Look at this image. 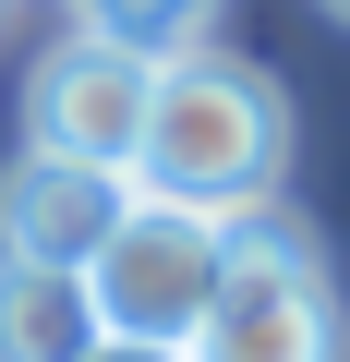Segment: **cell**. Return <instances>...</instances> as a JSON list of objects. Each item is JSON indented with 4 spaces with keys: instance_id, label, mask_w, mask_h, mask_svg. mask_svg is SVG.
Segmentation results:
<instances>
[{
    "instance_id": "cell-1",
    "label": "cell",
    "mask_w": 350,
    "mask_h": 362,
    "mask_svg": "<svg viewBox=\"0 0 350 362\" xmlns=\"http://www.w3.org/2000/svg\"><path fill=\"white\" fill-rule=\"evenodd\" d=\"M278 157H290V109H278V85L254 61H230V49H169L157 61L145 145H133V194L254 218L266 181H278Z\"/></svg>"
},
{
    "instance_id": "cell-2",
    "label": "cell",
    "mask_w": 350,
    "mask_h": 362,
    "mask_svg": "<svg viewBox=\"0 0 350 362\" xmlns=\"http://www.w3.org/2000/svg\"><path fill=\"white\" fill-rule=\"evenodd\" d=\"M230 230L218 206H169V194H133L121 230L97 242L85 290H97V338H145V350H194L218 278H230Z\"/></svg>"
},
{
    "instance_id": "cell-3",
    "label": "cell",
    "mask_w": 350,
    "mask_h": 362,
    "mask_svg": "<svg viewBox=\"0 0 350 362\" xmlns=\"http://www.w3.org/2000/svg\"><path fill=\"white\" fill-rule=\"evenodd\" d=\"M182 362H350V302L314 266V242L242 218L230 230V278H218V302H206Z\"/></svg>"
},
{
    "instance_id": "cell-4",
    "label": "cell",
    "mask_w": 350,
    "mask_h": 362,
    "mask_svg": "<svg viewBox=\"0 0 350 362\" xmlns=\"http://www.w3.org/2000/svg\"><path fill=\"white\" fill-rule=\"evenodd\" d=\"M145 97H157V61L121 49V37H85V25H73V37L37 61V85H25V145L85 157V169H133V145H145Z\"/></svg>"
},
{
    "instance_id": "cell-5",
    "label": "cell",
    "mask_w": 350,
    "mask_h": 362,
    "mask_svg": "<svg viewBox=\"0 0 350 362\" xmlns=\"http://www.w3.org/2000/svg\"><path fill=\"white\" fill-rule=\"evenodd\" d=\"M133 206V169H85V157H49L25 145L13 169H0V254H37V266H97V242L121 230Z\"/></svg>"
},
{
    "instance_id": "cell-6",
    "label": "cell",
    "mask_w": 350,
    "mask_h": 362,
    "mask_svg": "<svg viewBox=\"0 0 350 362\" xmlns=\"http://www.w3.org/2000/svg\"><path fill=\"white\" fill-rule=\"evenodd\" d=\"M0 362H97V290L73 266L0 254Z\"/></svg>"
},
{
    "instance_id": "cell-7",
    "label": "cell",
    "mask_w": 350,
    "mask_h": 362,
    "mask_svg": "<svg viewBox=\"0 0 350 362\" xmlns=\"http://www.w3.org/2000/svg\"><path fill=\"white\" fill-rule=\"evenodd\" d=\"M206 13H218V0H73L85 37H121V49H145V61L206 49Z\"/></svg>"
},
{
    "instance_id": "cell-8",
    "label": "cell",
    "mask_w": 350,
    "mask_h": 362,
    "mask_svg": "<svg viewBox=\"0 0 350 362\" xmlns=\"http://www.w3.org/2000/svg\"><path fill=\"white\" fill-rule=\"evenodd\" d=\"M97 362H182V350H145V338H97Z\"/></svg>"
},
{
    "instance_id": "cell-9",
    "label": "cell",
    "mask_w": 350,
    "mask_h": 362,
    "mask_svg": "<svg viewBox=\"0 0 350 362\" xmlns=\"http://www.w3.org/2000/svg\"><path fill=\"white\" fill-rule=\"evenodd\" d=\"M326 13H338V25H350V0H326Z\"/></svg>"
},
{
    "instance_id": "cell-10",
    "label": "cell",
    "mask_w": 350,
    "mask_h": 362,
    "mask_svg": "<svg viewBox=\"0 0 350 362\" xmlns=\"http://www.w3.org/2000/svg\"><path fill=\"white\" fill-rule=\"evenodd\" d=\"M0 13H13V0H0Z\"/></svg>"
}]
</instances>
